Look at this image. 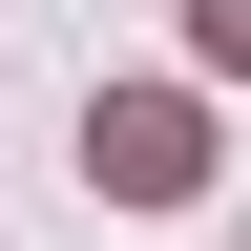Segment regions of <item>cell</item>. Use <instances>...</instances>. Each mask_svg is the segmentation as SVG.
I'll list each match as a JSON object with an SVG mask.
<instances>
[{
	"label": "cell",
	"mask_w": 251,
	"mask_h": 251,
	"mask_svg": "<svg viewBox=\"0 0 251 251\" xmlns=\"http://www.w3.org/2000/svg\"><path fill=\"white\" fill-rule=\"evenodd\" d=\"M84 168H105V209H188V188H209V126H188L168 84H126V105H84Z\"/></svg>",
	"instance_id": "cell-1"
},
{
	"label": "cell",
	"mask_w": 251,
	"mask_h": 251,
	"mask_svg": "<svg viewBox=\"0 0 251 251\" xmlns=\"http://www.w3.org/2000/svg\"><path fill=\"white\" fill-rule=\"evenodd\" d=\"M188 42H209V63H230V84H251V0H188Z\"/></svg>",
	"instance_id": "cell-2"
}]
</instances>
